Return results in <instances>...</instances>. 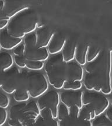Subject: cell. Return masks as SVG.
Listing matches in <instances>:
<instances>
[{"mask_svg":"<svg viewBox=\"0 0 112 126\" xmlns=\"http://www.w3.org/2000/svg\"><path fill=\"white\" fill-rule=\"evenodd\" d=\"M112 50H102L95 60L85 67L83 85L88 91L109 95L112 92L111 80Z\"/></svg>","mask_w":112,"mask_h":126,"instance_id":"cell-1","label":"cell"},{"mask_svg":"<svg viewBox=\"0 0 112 126\" xmlns=\"http://www.w3.org/2000/svg\"><path fill=\"white\" fill-rule=\"evenodd\" d=\"M38 22L37 13L29 7L11 18L7 28L11 36L23 39L28 34L36 31Z\"/></svg>","mask_w":112,"mask_h":126,"instance_id":"cell-2","label":"cell"},{"mask_svg":"<svg viewBox=\"0 0 112 126\" xmlns=\"http://www.w3.org/2000/svg\"><path fill=\"white\" fill-rule=\"evenodd\" d=\"M44 68L49 84L56 89L63 88L68 81V64L64 61L61 53L48 58Z\"/></svg>","mask_w":112,"mask_h":126,"instance_id":"cell-3","label":"cell"},{"mask_svg":"<svg viewBox=\"0 0 112 126\" xmlns=\"http://www.w3.org/2000/svg\"><path fill=\"white\" fill-rule=\"evenodd\" d=\"M48 86V79L43 74L34 71H21V82L19 88L26 89L32 98L40 97L47 92Z\"/></svg>","mask_w":112,"mask_h":126,"instance_id":"cell-4","label":"cell"},{"mask_svg":"<svg viewBox=\"0 0 112 126\" xmlns=\"http://www.w3.org/2000/svg\"><path fill=\"white\" fill-rule=\"evenodd\" d=\"M37 37L36 31L30 33L23 37V43L25 45V59L26 60L46 61L50 57L47 48H39L36 46Z\"/></svg>","mask_w":112,"mask_h":126,"instance_id":"cell-5","label":"cell"},{"mask_svg":"<svg viewBox=\"0 0 112 126\" xmlns=\"http://www.w3.org/2000/svg\"><path fill=\"white\" fill-rule=\"evenodd\" d=\"M83 105L91 108L95 111L96 116L106 112L110 106V101L105 94L94 91H88L83 94Z\"/></svg>","mask_w":112,"mask_h":126,"instance_id":"cell-6","label":"cell"},{"mask_svg":"<svg viewBox=\"0 0 112 126\" xmlns=\"http://www.w3.org/2000/svg\"><path fill=\"white\" fill-rule=\"evenodd\" d=\"M18 68L13 65L3 72V85L1 89L6 94H13L19 88L21 71Z\"/></svg>","mask_w":112,"mask_h":126,"instance_id":"cell-7","label":"cell"},{"mask_svg":"<svg viewBox=\"0 0 112 126\" xmlns=\"http://www.w3.org/2000/svg\"><path fill=\"white\" fill-rule=\"evenodd\" d=\"M60 94L57 91L51 90L47 91L37 100V105L40 110L45 108L51 110L53 117L57 119L58 109L60 104Z\"/></svg>","mask_w":112,"mask_h":126,"instance_id":"cell-8","label":"cell"},{"mask_svg":"<svg viewBox=\"0 0 112 126\" xmlns=\"http://www.w3.org/2000/svg\"><path fill=\"white\" fill-rule=\"evenodd\" d=\"M25 102L18 103L12 106L9 110L8 125L10 126H30L24 113Z\"/></svg>","mask_w":112,"mask_h":126,"instance_id":"cell-9","label":"cell"},{"mask_svg":"<svg viewBox=\"0 0 112 126\" xmlns=\"http://www.w3.org/2000/svg\"><path fill=\"white\" fill-rule=\"evenodd\" d=\"M60 94V101L70 108L74 106H77L81 109L83 107V92L79 91L65 90Z\"/></svg>","mask_w":112,"mask_h":126,"instance_id":"cell-10","label":"cell"},{"mask_svg":"<svg viewBox=\"0 0 112 126\" xmlns=\"http://www.w3.org/2000/svg\"><path fill=\"white\" fill-rule=\"evenodd\" d=\"M3 9L6 15L9 18L29 8L23 0H3Z\"/></svg>","mask_w":112,"mask_h":126,"instance_id":"cell-11","label":"cell"},{"mask_svg":"<svg viewBox=\"0 0 112 126\" xmlns=\"http://www.w3.org/2000/svg\"><path fill=\"white\" fill-rule=\"evenodd\" d=\"M23 42V39L14 37L8 33L7 28L0 31V46L5 51L13 50Z\"/></svg>","mask_w":112,"mask_h":126,"instance_id":"cell-12","label":"cell"},{"mask_svg":"<svg viewBox=\"0 0 112 126\" xmlns=\"http://www.w3.org/2000/svg\"><path fill=\"white\" fill-rule=\"evenodd\" d=\"M54 33L55 32L48 26L45 25L37 26L36 30V46L39 48H47Z\"/></svg>","mask_w":112,"mask_h":126,"instance_id":"cell-13","label":"cell"},{"mask_svg":"<svg viewBox=\"0 0 112 126\" xmlns=\"http://www.w3.org/2000/svg\"><path fill=\"white\" fill-rule=\"evenodd\" d=\"M67 41V39L60 33L55 32L52 37L47 50L50 54L55 55L61 53Z\"/></svg>","mask_w":112,"mask_h":126,"instance_id":"cell-14","label":"cell"},{"mask_svg":"<svg viewBox=\"0 0 112 126\" xmlns=\"http://www.w3.org/2000/svg\"><path fill=\"white\" fill-rule=\"evenodd\" d=\"M34 126H60L57 119L53 117L51 110L45 108L40 110V114L36 120Z\"/></svg>","mask_w":112,"mask_h":126,"instance_id":"cell-15","label":"cell"},{"mask_svg":"<svg viewBox=\"0 0 112 126\" xmlns=\"http://www.w3.org/2000/svg\"><path fill=\"white\" fill-rule=\"evenodd\" d=\"M68 82L82 81L84 77V70L82 66L78 64L75 61L68 63Z\"/></svg>","mask_w":112,"mask_h":126,"instance_id":"cell-16","label":"cell"},{"mask_svg":"<svg viewBox=\"0 0 112 126\" xmlns=\"http://www.w3.org/2000/svg\"><path fill=\"white\" fill-rule=\"evenodd\" d=\"M24 113L29 122L30 126H34L36 120L40 114V110L37 102L31 101L26 104Z\"/></svg>","mask_w":112,"mask_h":126,"instance_id":"cell-17","label":"cell"},{"mask_svg":"<svg viewBox=\"0 0 112 126\" xmlns=\"http://www.w3.org/2000/svg\"><path fill=\"white\" fill-rule=\"evenodd\" d=\"M77 43L75 41L67 39L64 48L61 51L63 59L67 63L75 60V52L77 47Z\"/></svg>","mask_w":112,"mask_h":126,"instance_id":"cell-18","label":"cell"},{"mask_svg":"<svg viewBox=\"0 0 112 126\" xmlns=\"http://www.w3.org/2000/svg\"><path fill=\"white\" fill-rule=\"evenodd\" d=\"M60 126H92V122L82 119L69 114L62 121L59 122Z\"/></svg>","mask_w":112,"mask_h":126,"instance_id":"cell-19","label":"cell"},{"mask_svg":"<svg viewBox=\"0 0 112 126\" xmlns=\"http://www.w3.org/2000/svg\"><path fill=\"white\" fill-rule=\"evenodd\" d=\"M89 47V46L88 45H77L75 61L80 65H85L87 63V55Z\"/></svg>","mask_w":112,"mask_h":126,"instance_id":"cell-20","label":"cell"},{"mask_svg":"<svg viewBox=\"0 0 112 126\" xmlns=\"http://www.w3.org/2000/svg\"><path fill=\"white\" fill-rule=\"evenodd\" d=\"M13 57L7 51H0V74L14 65Z\"/></svg>","mask_w":112,"mask_h":126,"instance_id":"cell-21","label":"cell"},{"mask_svg":"<svg viewBox=\"0 0 112 126\" xmlns=\"http://www.w3.org/2000/svg\"><path fill=\"white\" fill-rule=\"evenodd\" d=\"M13 94L14 100L18 103L27 102L31 97L28 91L25 88H19Z\"/></svg>","mask_w":112,"mask_h":126,"instance_id":"cell-22","label":"cell"},{"mask_svg":"<svg viewBox=\"0 0 112 126\" xmlns=\"http://www.w3.org/2000/svg\"><path fill=\"white\" fill-rule=\"evenodd\" d=\"M79 117L85 120L92 122L96 116L94 110L87 106H83L80 109Z\"/></svg>","mask_w":112,"mask_h":126,"instance_id":"cell-23","label":"cell"},{"mask_svg":"<svg viewBox=\"0 0 112 126\" xmlns=\"http://www.w3.org/2000/svg\"><path fill=\"white\" fill-rule=\"evenodd\" d=\"M92 126H112V122L106 114L97 116L92 121Z\"/></svg>","mask_w":112,"mask_h":126,"instance_id":"cell-24","label":"cell"},{"mask_svg":"<svg viewBox=\"0 0 112 126\" xmlns=\"http://www.w3.org/2000/svg\"><path fill=\"white\" fill-rule=\"evenodd\" d=\"M45 63L43 61L26 60V68L28 70L38 71L42 70L45 67Z\"/></svg>","mask_w":112,"mask_h":126,"instance_id":"cell-25","label":"cell"},{"mask_svg":"<svg viewBox=\"0 0 112 126\" xmlns=\"http://www.w3.org/2000/svg\"><path fill=\"white\" fill-rule=\"evenodd\" d=\"M102 50L99 47L89 46L87 55V63H91L95 60L100 55Z\"/></svg>","mask_w":112,"mask_h":126,"instance_id":"cell-26","label":"cell"},{"mask_svg":"<svg viewBox=\"0 0 112 126\" xmlns=\"http://www.w3.org/2000/svg\"><path fill=\"white\" fill-rule=\"evenodd\" d=\"M3 6H4L3 0H0V31L7 27L9 20L11 19L4 12Z\"/></svg>","mask_w":112,"mask_h":126,"instance_id":"cell-27","label":"cell"},{"mask_svg":"<svg viewBox=\"0 0 112 126\" xmlns=\"http://www.w3.org/2000/svg\"><path fill=\"white\" fill-rule=\"evenodd\" d=\"M70 114V110L69 108L62 103L60 104L58 109L57 120L58 122L62 121L65 117H67Z\"/></svg>","mask_w":112,"mask_h":126,"instance_id":"cell-28","label":"cell"},{"mask_svg":"<svg viewBox=\"0 0 112 126\" xmlns=\"http://www.w3.org/2000/svg\"><path fill=\"white\" fill-rule=\"evenodd\" d=\"M83 84L81 81L77 82H68L64 85V90L67 91H79L82 88Z\"/></svg>","mask_w":112,"mask_h":126,"instance_id":"cell-29","label":"cell"},{"mask_svg":"<svg viewBox=\"0 0 112 126\" xmlns=\"http://www.w3.org/2000/svg\"><path fill=\"white\" fill-rule=\"evenodd\" d=\"M14 62L15 65L20 68H26V59L24 56H14L13 57Z\"/></svg>","mask_w":112,"mask_h":126,"instance_id":"cell-30","label":"cell"},{"mask_svg":"<svg viewBox=\"0 0 112 126\" xmlns=\"http://www.w3.org/2000/svg\"><path fill=\"white\" fill-rule=\"evenodd\" d=\"M10 104V100L8 96L4 93L0 91V107L2 108L7 109Z\"/></svg>","mask_w":112,"mask_h":126,"instance_id":"cell-31","label":"cell"},{"mask_svg":"<svg viewBox=\"0 0 112 126\" xmlns=\"http://www.w3.org/2000/svg\"><path fill=\"white\" fill-rule=\"evenodd\" d=\"M8 119V114L6 109L0 107V126H2L5 124Z\"/></svg>","mask_w":112,"mask_h":126,"instance_id":"cell-32","label":"cell"},{"mask_svg":"<svg viewBox=\"0 0 112 126\" xmlns=\"http://www.w3.org/2000/svg\"><path fill=\"white\" fill-rule=\"evenodd\" d=\"M25 53V45L22 42L16 46L13 50V54L14 56H21L24 55Z\"/></svg>","mask_w":112,"mask_h":126,"instance_id":"cell-33","label":"cell"},{"mask_svg":"<svg viewBox=\"0 0 112 126\" xmlns=\"http://www.w3.org/2000/svg\"><path fill=\"white\" fill-rule=\"evenodd\" d=\"M106 115L108 119L112 122V107H109V108L106 111Z\"/></svg>","mask_w":112,"mask_h":126,"instance_id":"cell-34","label":"cell"},{"mask_svg":"<svg viewBox=\"0 0 112 126\" xmlns=\"http://www.w3.org/2000/svg\"><path fill=\"white\" fill-rule=\"evenodd\" d=\"M111 80H112V60H111Z\"/></svg>","mask_w":112,"mask_h":126,"instance_id":"cell-35","label":"cell"},{"mask_svg":"<svg viewBox=\"0 0 112 126\" xmlns=\"http://www.w3.org/2000/svg\"><path fill=\"white\" fill-rule=\"evenodd\" d=\"M110 103H111V105H112V98H111V100H110Z\"/></svg>","mask_w":112,"mask_h":126,"instance_id":"cell-36","label":"cell"},{"mask_svg":"<svg viewBox=\"0 0 112 126\" xmlns=\"http://www.w3.org/2000/svg\"><path fill=\"white\" fill-rule=\"evenodd\" d=\"M1 49H2V48H1V46H0V51H1Z\"/></svg>","mask_w":112,"mask_h":126,"instance_id":"cell-37","label":"cell"}]
</instances>
